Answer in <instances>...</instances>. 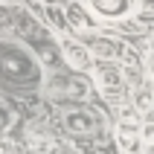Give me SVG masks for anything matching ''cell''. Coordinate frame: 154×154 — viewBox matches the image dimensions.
<instances>
[{"instance_id":"1","label":"cell","mask_w":154,"mask_h":154,"mask_svg":"<svg viewBox=\"0 0 154 154\" xmlns=\"http://www.w3.org/2000/svg\"><path fill=\"white\" fill-rule=\"evenodd\" d=\"M116 140L125 154H137L143 143V128H140V111L134 105L119 108V125H116Z\"/></svg>"},{"instance_id":"2","label":"cell","mask_w":154,"mask_h":154,"mask_svg":"<svg viewBox=\"0 0 154 154\" xmlns=\"http://www.w3.org/2000/svg\"><path fill=\"white\" fill-rule=\"evenodd\" d=\"M96 85L108 99H119L125 93V79H122V70L111 61H102L96 64Z\"/></svg>"},{"instance_id":"3","label":"cell","mask_w":154,"mask_h":154,"mask_svg":"<svg viewBox=\"0 0 154 154\" xmlns=\"http://www.w3.org/2000/svg\"><path fill=\"white\" fill-rule=\"evenodd\" d=\"M61 52H64V58H67V64L73 70H87L90 64H93V58H90V50H87L85 44L73 41V38H61Z\"/></svg>"},{"instance_id":"4","label":"cell","mask_w":154,"mask_h":154,"mask_svg":"<svg viewBox=\"0 0 154 154\" xmlns=\"http://www.w3.org/2000/svg\"><path fill=\"white\" fill-rule=\"evenodd\" d=\"M90 3H93V9L102 17H122L134 9L137 0H90Z\"/></svg>"},{"instance_id":"5","label":"cell","mask_w":154,"mask_h":154,"mask_svg":"<svg viewBox=\"0 0 154 154\" xmlns=\"http://www.w3.org/2000/svg\"><path fill=\"white\" fill-rule=\"evenodd\" d=\"M67 20H70L73 26H79V29H87V32H93V29H96L93 17L87 15L82 6H76V3H73V6H67Z\"/></svg>"},{"instance_id":"6","label":"cell","mask_w":154,"mask_h":154,"mask_svg":"<svg viewBox=\"0 0 154 154\" xmlns=\"http://www.w3.org/2000/svg\"><path fill=\"white\" fill-rule=\"evenodd\" d=\"M134 108H137L140 113H148L154 108V90L148 85H143V87L134 90Z\"/></svg>"},{"instance_id":"7","label":"cell","mask_w":154,"mask_h":154,"mask_svg":"<svg viewBox=\"0 0 154 154\" xmlns=\"http://www.w3.org/2000/svg\"><path fill=\"white\" fill-rule=\"evenodd\" d=\"M90 47H93V52H99L102 58H113V55H122V52H125L119 44L108 41V38H93V44H90Z\"/></svg>"},{"instance_id":"8","label":"cell","mask_w":154,"mask_h":154,"mask_svg":"<svg viewBox=\"0 0 154 154\" xmlns=\"http://www.w3.org/2000/svg\"><path fill=\"white\" fill-rule=\"evenodd\" d=\"M29 143H32V148H35L38 154H50L52 148H55V143H52L50 137H44V134H35V131L29 134Z\"/></svg>"},{"instance_id":"9","label":"cell","mask_w":154,"mask_h":154,"mask_svg":"<svg viewBox=\"0 0 154 154\" xmlns=\"http://www.w3.org/2000/svg\"><path fill=\"white\" fill-rule=\"evenodd\" d=\"M73 131H87L90 128V116H85V113H67V119H64Z\"/></svg>"},{"instance_id":"10","label":"cell","mask_w":154,"mask_h":154,"mask_svg":"<svg viewBox=\"0 0 154 154\" xmlns=\"http://www.w3.org/2000/svg\"><path fill=\"white\" fill-rule=\"evenodd\" d=\"M143 146H146L148 154H154V125H146L143 128Z\"/></svg>"}]
</instances>
